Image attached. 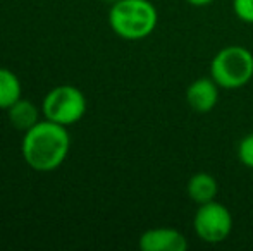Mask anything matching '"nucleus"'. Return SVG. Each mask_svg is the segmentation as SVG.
Instances as JSON below:
<instances>
[{
  "label": "nucleus",
  "instance_id": "f257e3e1",
  "mask_svg": "<svg viewBox=\"0 0 253 251\" xmlns=\"http://www.w3.org/2000/svg\"><path fill=\"white\" fill-rule=\"evenodd\" d=\"M69 146L71 138L66 126L45 119L24 133L23 157L33 171L52 172L66 160Z\"/></svg>",
  "mask_w": 253,
  "mask_h": 251
},
{
  "label": "nucleus",
  "instance_id": "f03ea898",
  "mask_svg": "<svg viewBox=\"0 0 253 251\" xmlns=\"http://www.w3.org/2000/svg\"><path fill=\"white\" fill-rule=\"evenodd\" d=\"M159 14L150 0H117L109 12V24L124 40H143L155 31Z\"/></svg>",
  "mask_w": 253,
  "mask_h": 251
},
{
  "label": "nucleus",
  "instance_id": "7ed1b4c3",
  "mask_svg": "<svg viewBox=\"0 0 253 251\" xmlns=\"http://www.w3.org/2000/svg\"><path fill=\"white\" fill-rule=\"evenodd\" d=\"M210 77L224 90H238L253 77V54L241 45L224 47L210 62Z\"/></svg>",
  "mask_w": 253,
  "mask_h": 251
},
{
  "label": "nucleus",
  "instance_id": "20e7f679",
  "mask_svg": "<svg viewBox=\"0 0 253 251\" xmlns=\"http://www.w3.org/2000/svg\"><path fill=\"white\" fill-rule=\"evenodd\" d=\"M45 119L57 124L69 126L81 121L86 112V98L76 86L62 84L53 88L43 98L42 105Z\"/></svg>",
  "mask_w": 253,
  "mask_h": 251
},
{
  "label": "nucleus",
  "instance_id": "39448f33",
  "mask_svg": "<svg viewBox=\"0 0 253 251\" xmlns=\"http://www.w3.org/2000/svg\"><path fill=\"white\" fill-rule=\"evenodd\" d=\"M193 227L203 243L217 245L229 238L233 231V215L226 205L219 201H209L198 207L193 218Z\"/></svg>",
  "mask_w": 253,
  "mask_h": 251
},
{
  "label": "nucleus",
  "instance_id": "423d86ee",
  "mask_svg": "<svg viewBox=\"0 0 253 251\" xmlns=\"http://www.w3.org/2000/svg\"><path fill=\"white\" fill-rule=\"evenodd\" d=\"M140 248L143 251H186L188 239L176 229L155 227L140 236Z\"/></svg>",
  "mask_w": 253,
  "mask_h": 251
},
{
  "label": "nucleus",
  "instance_id": "0eeeda50",
  "mask_svg": "<svg viewBox=\"0 0 253 251\" xmlns=\"http://www.w3.org/2000/svg\"><path fill=\"white\" fill-rule=\"evenodd\" d=\"M186 102L197 114H207L219 102V84L212 77H198L186 88Z\"/></svg>",
  "mask_w": 253,
  "mask_h": 251
},
{
  "label": "nucleus",
  "instance_id": "6e6552de",
  "mask_svg": "<svg viewBox=\"0 0 253 251\" xmlns=\"http://www.w3.org/2000/svg\"><path fill=\"white\" fill-rule=\"evenodd\" d=\"M188 196L193 203L197 205H203L209 203V201H213L217 196V191H219V186H217V181L213 176L207 174V172H197L190 178L186 186Z\"/></svg>",
  "mask_w": 253,
  "mask_h": 251
},
{
  "label": "nucleus",
  "instance_id": "1a4fd4ad",
  "mask_svg": "<svg viewBox=\"0 0 253 251\" xmlns=\"http://www.w3.org/2000/svg\"><path fill=\"white\" fill-rule=\"evenodd\" d=\"M7 110H9L10 124L16 127V129L24 131V133L30 131L31 127L37 124V122H40L38 121L37 105L30 100H23V98H19V100H17L12 107L7 108Z\"/></svg>",
  "mask_w": 253,
  "mask_h": 251
},
{
  "label": "nucleus",
  "instance_id": "9d476101",
  "mask_svg": "<svg viewBox=\"0 0 253 251\" xmlns=\"http://www.w3.org/2000/svg\"><path fill=\"white\" fill-rule=\"evenodd\" d=\"M21 81L12 71L0 67V108H9L21 98Z\"/></svg>",
  "mask_w": 253,
  "mask_h": 251
},
{
  "label": "nucleus",
  "instance_id": "9b49d317",
  "mask_svg": "<svg viewBox=\"0 0 253 251\" xmlns=\"http://www.w3.org/2000/svg\"><path fill=\"white\" fill-rule=\"evenodd\" d=\"M238 158L248 169H253V133L241 138L238 144Z\"/></svg>",
  "mask_w": 253,
  "mask_h": 251
},
{
  "label": "nucleus",
  "instance_id": "f8f14e48",
  "mask_svg": "<svg viewBox=\"0 0 253 251\" xmlns=\"http://www.w3.org/2000/svg\"><path fill=\"white\" fill-rule=\"evenodd\" d=\"M233 10L240 21L253 24V0H233Z\"/></svg>",
  "mask_w": 253,
  "mask_h": 251
},
{
  "label": "nucleus",
  "instance_id": "ddd939ff",
  "mask_svg": "<svg viewBox=\"0 0 253 251\" xmlns=\"http://www.w3.org/2000/svg\"><path fill=\"white\" fill-rule=\"evenodd\" d=\"M186 2L191 3V5H195V7H205V5H210L213 0H186Z\"/></svg>",
  "mask_w": 253,
  "mask_h": 251
}]
</instances>
